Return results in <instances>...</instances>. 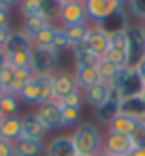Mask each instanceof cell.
Wrapping results in <instances>:
<instances>
[{"label":"cell","instance_id":"1","mask_svg":"<svg viewBox=\"0 0 145 156\" xmlns=\"http://www.w3.org/2000/svg\"><path fill=\"white\" fill-rule=\"evenodd\" d=\"M73 139V145L77 150L79 156H96L100 150H102V133L96 124H90V122H81L75 133L71 135Z\"/></svg>","mask_w":145,"mask_h":156},{"label":"cell","instance_id":"2","mask_svg":"<svg viewBox=\"0 0 145 156\" xmlns=\"http://www.w3.org/2000/svg\"><path fill=\"white\" fill-rule=\"evenodd\" d=\"M19 101L36 107H41L47 101H54V75H34L22 90Z\"/></svg>","mask_w":145,"mask_h":156},{"label":"cell","instance_id":"3","mask_svg":"<svg viewBox=\"0 0 145 156\" xmlns=\"http://www.w3.org/2000/svg\"><path fill=\"white\" fill-rule=\"evenodd\" d=\"M128 69H136L141 60H145V28L143 26H128Z\"/></svg>","mask_w":145,"mask_h":156},{"label":"cell","instance_id":"4","mask_svg":"<svg viewBox=\"0 0 145 156\" xmlns=\"http://www.w3.org/2000/svg\"><path fill=\"white\" fill-rule=\"evenodd\" d=\"M85 17L90 24H100L109 15H113L117 9H122L119 0H83Z\"/></svg>","mask_w":145,"mask_h":156},{"label":"cell","instance_id":"5","mask_svg":"<svg viewBox=\"0 0 145 156\" xmlns=\"http://www.w3.org/2000/svg\"><path fill=\"white\" fill-rule=\"evenodd\" d=\"M60 62V54L54 49H39L32 47V60H30V69L34 75H54L56 66Z\"/></svg>","mask_w":145,"mask_h":156},{"label":"cell","instance_id":"6","mask_svg":"<svg viewBox=\"0 0 145 156\" xmlns=\"http://www.w3.org/2000/svg\"><path fill=\"white\" fill-rule=\"evenodd\" d=\"M105 60L115 64V66H128V37H126V32L109 34V49L105 54Z\"/></svg>","mask_w":145,"mask_h":156},{"label":"cell","instance_id":"7","mask_svg":"<svg viewBox=\"0 0 145 156\" xmlns=\"http://www.w3.org/2000/svg\"><path fill=\"white\" fill-rule=\"evenodd\" d=\"M102 150L113 156H130V152L134 150V143H132V137H128V135L107 130V135L102 139Z\"/></svg>","mask_w":145,"mask_h":156},{"label":"cell","instance_id":"8","mask_svg":"<svg viewBox=\"0 0 145 156\" xmlns=\"http://www.w3.org/2000/svg\"><path fill=\"white\" fill-rule=\"evenodd\" d=\"M36 115L41 118V122L45 124L47 130H60L64 128V122H62V107L58 101H47L43 103L39 109H36Z\"/></svg>","mask_w":145,"mask_h":156},{"label":"cell","instance_id":"9","mask_svg":"<svg viewBox=\"0 0 145 156\" xmlns=\"http://www.w3.org/2000/svg\"><path fill=\"white\" fill-rule=\"evenodd\" d=\"M77 90H79V83L75 79V73H68V71L54 73V101H62L64 96H68Z\"/></svg>","mask_w":145,"mask_h":156},{"label":"cell","instance_id":"10","mask_svg":"<svg viewBox=\"0 0 145 156\" xmlns=\"http://www.w3.org/2000/svg\"><path fill=\"white\" fill-rule=\"evenodd\" d=\"M119 103H122V94H119V90H111L109 98L96 109V118H98V122L109 126V124L113 122V118L119 113Z\"/></svg>","mask_w":145,"mask_h":156},{"label":"cell","instance_id":"11","mask_svg":"<svg viewBox=\"0 0 145 156\" xmlns=\"http://www.w3.org/2000/svg\"><path fill=\"white\" fill-rule=\"evenodd\" d=\"M58 20L62 22V26L68 24H77V22H85V7H83V0H71V2H64L60 9Z\"/></svg>","mask_w":145,"mask_h":156},{"label":"cell","instance_id":"12","mask_svg":"<svg viewBox=\"0 0 145 156\" xmlns=\"http://www.w3.org/2000/svg\"><path fill=\"white\" fill-rule=\"evenodd\" d=\"M45 135H47V128H45V124L41 122V118L36 115V111H34V113L22 115V137L41 139V141H43Z\"/></svg>","mask_w":145,"mask_h":156},{"label":"cell","instance_id":"13","mask_svg":"<svg viewBox=\"0 0 145 156\" xmlns=\"http://www.w3.org/2000/svg\"><path fill=\"white\" fill-rule=\"evenodd\" d=\"M45 156H77V150L73 145L71 135H58L54 137L47 147H45Z\"/></svg>","mask_w":145,"mask_h":156},{"label":"cell","instance_id":"14","mask_svg":"<svg viewBox=\"0 0 145 156\" xmlns=\"http://www.w3.org/2000/svg\"><path fill=\"white\" fill-rule=\"evenodd\" d=\"M85 43H88V47H90L94 54H98L100 58H105V54H107V49H109V34H107L102 28H98L96 24H92V26H90V32H88V37H85Z\"/></svg>","mask_w":145,"mask_h":156},{"label":"cell","instance_id":"15","mask_svg":"<svg viewBox=\"0 0 145 156\" xmlns=\"http://www.w3.org/2000/svg\"><path fill=\"white\" fill-rule=\"evenodd\" d=\"M96 26L102 28L107 34H113V32H126L128 26H130V20H128V15H126L124 7H122V9H117L113 15H109L107 20H102V22L96 24Z\"/></svg>","mask_w":145,"mask_h":156},{"label":"cell","instance_id":"16","mask_svg":"<svg viewBox=\"0 0 145 156\" xmlns=\"http://www.w3.org/2000/svg\"><path fill=\"white\" fill-rule=\"evenodd\" d=\"M13 152H15V156H43L45 145H43L41 139L19 137L17 141H13Z\"/></svg>","mask_w":145,"mask_h":156},{"label":"cell","instance_id":"17","mask_svg":"<svg viewBox=\"0 0 145 156\" xmlns=\"http://www.w3.org/2000/svg\"><path fill=\"white\" fill-rule=\"evenodd\" d=\"M90 22L85 20V22H77V24H68V26H62L64 28V37H66V41H68V45L71 47H77V45H81V43H85V37H88V32H90Z\"/></svg>","mask_w":145,"mask_h":156},{"label":"cell","instance_id":"18","mask_svg":"<svg viewBox=\"0 0 145 156\" xmlns=\"http://www.w3.org/2000/svg\"><path fill=\"white\" fill-rule=\"evenodd\" d=\"M73 54H75V66H90V69H98L102 58L98 54H94L88 43H81L77 47H73Z\"/></svg>","mask_w":145,"mask_h":156},{"label":"cell","instance_id":"19","mask_svg":"<svg viewBox=\"0 0 145 156\" xmlns=\"http://www.w3.org/2000/svg\"><path fill=\"white\" fill-rule=\"evenodd\" d=\"M109 94H111V86H109V83H105V81H98L96 86H92V88L83 90V101H85V103H90L94 109H98V107L109 98Z\"/></svg>","mask_w":145,"mask_h":156},{"label":"cell","instance_id":"20","mask_svg":"<svg viewBox=\"0 0 145 156\" xmlns=\"http://www.w3.org/2000/svg\"><path fill=\"white\" fill-rule=\"evenodd\" d=\"M119 113L124 115H130L134 120H143L145 118V98L139 94V96H130V98H122L119 103Z\"/></svg>","mask_w":145,"mask_h":156},{"label":"cell","instance_id":"21","mask_svg":"<svg viewBox=\"0 0 145 156\" xmlns=\"http://www.w3.org/2000/svg\"><path fill=\"white\" fill-rule=\"evenodd\" d=\"M22 137V115H11L0 120V139L7 141H17Z\"/></svg>","mask_w":145,"mask_h":156},{"label":"cell","instance_id":"22","mask_svg":"<svg viewBox=\"0 0 145 156\" xmlns=\"http://www.w3.org/2000/svg\"><path fill=\"white\" fill-rule=\"evenodd\" d=\"M32 49V41L24 30H13L11 39L5 45V54H19V51H30Z\"/></svg>","mask_w":145,"mask_h":156},{"label":"cell","instance_id":"23","mask_svg":"<svg viewBox=\"0 0 145 156\" xmlns=\"http://www.w3.org/2000/svg\"><path fill=\"white\" fill-rule=\"evenodd\" d=\"M143 88H145V83H143V79L139 77V73H136L134 69H130V73H128V77H126V81H124V86L119 88V94H122V98H130V96H139V94H143Z\"/></svg>","mask_w":145,"mask_h":156},{"label":"cell","instance_id":"24","mask_svg":"<svg viewBox=\"0 0 145 156\" xmlns=\"http://www.w3.org/2000/svg\"><path fill=\"white\" fill-rule=\"evenodd\" d=\"M75 79L79 83V90H88L92 86H96L100 81L98 69H90V66H75Z\"/></svg>","mask_w":145,"mask_h":156},{"label":"cell","instance_id":"25","mask_svg":"<svg viewBox=\"0 0 145 156\" xmlns=\"http://www.w3.org/2000/svg\"><path fill=\"white\" fill-rule=\"evenodd\" d=\"M139 124H141L139 120H134V118H130V115H124V113H117V115L113 118V122L109 124V130L132 137V133L136 130V126H139Z\"/></svg>","mask_w":145,"mask_h":156},{"label":"cell","instance_id":"26","mask_svg":"<svg viewBox=\"0 0 145 156\" xmlns=\"http://www.w3.org/2000/svg\"><path fill=\"white\" fill-rule=\"evenodd\" d=\"M32 77H34L32 69H15V73H13V81H11V86L7 88V92H9V94L19 96V94H22V90L28 86V81H30Z\"/></svg>","mask_w":145,"mask_h":156},{"label":"cell","instance_id":"27","mask_svg":"<svg viewBox=\"0 0 145 156\" xmlns=\"http://www.w3.org/2000/svg\"><path fill=\"white\" fill-rule=\"evenodd\" d=\"M49 24H54L49 17H45V15H36V17L24 20V28H22V30H24V32L30 37V41H32V39H34V37H36L45 26H49Z\"/></svg>","mask_w":145,"mask_h":156},{"label":"cell","instance_id":"28","mask_svg":"<svg viewBox=\"0 0 145 156\" xmlns=\"http://www.w3.org/2000/svg\"><path fill=\"white\" fill-rule=\"evenodd\" d=\"M56 24H49V26H45L34 39H32V47H39V49H51V45H54V34H56Z\"/></svg>","mask_w":145,"mask_h":156},{"label":"cell","instance_id":"29","mask_svg":"<svg viewBox=\"0 0 145 156\" xmlns=\"http://www.w3.org/2000/svg\"><path fill=\"white\" fill-rule=\"evenodd\" d=\"M19 96H15V94H5L2 98H0V115L2 118H11V115H17V111H19Z\"/></svg>","mask_w":145,"mask_h":156},{"label":"cell","instance_id":"30","mask_svg":"<svg viewBox=\"0 0 145 156\" xmlns=\"http://www.w3.org/2000/svg\"><path fill=\"white\" fill-rule=\"evenodd\" d=\"M19 11H22L24 20L43 15V0H22V2H19ZM45 17H47V15H45Z\"/></svg>","mask_w":145,"mask_h":156},{"label":"cell","instance_id":"31","mask_svg":"<svg viewBox=\"0 0 145 156\" xmlns=\"http://www.w3.org/2000/svg\"><path fill=\"white\" fill-rule=\"evenodd\" d=\"M68 47H71V45H68V41H66V37H64V28L58 26V28H56V34H54V45H51V49L58 51V54H62V51L68 49Z\"/></svg>","mask_w":145,"mask_h":156},{"label":"cell","instance_id":"32","mask_svg":"<svg viewBox=\"0 0 145 156\" xmlns=\"http://www.w3.org/2000/svg\"><path fill=\"white\" fill-rule=\"evenodd\" d=\"M119 66H115V64H111V62H107L105 58H102V62H100V66H98V75H100V81H105V83H109L111 79H113V75H115V71H117Z\"/></svg>","mask_w":145,"mask_h":156},{"label":"cell","instance_id":"33","mask_svg":"<svg viewBox=\"0 0 145 156\" xmlns=\"http://www.w3.org/2000/svg\"><path fill=\"white\" fill-rule=\"evenodd\" d=\"M79 115H81V109H77V107H62V122H64V126L77 124L79 122Z\"/></svg>","mask_w":145,"mask_h":156},{"label":"cell","instance_id":"34","mask_svg":"<svg viewBox=\"0 0 145 156\" xmlns=\"http://www.w3.org/2000/svg\"><path fill=\"white\" fill-rule=\"evenodd\" d=\"M122 7H128V11L134 17L145 22V0H126V5H122Z\"/></svg>","mask_w":145,"mask_h":156},{"label":"cell","instance_id":"35","mask_svg":"<svg viewBox=\"0 0 145 156\" xmlns=\"http://www.w3.org/2000/svg\"><path fill=\"white\" fill-rule=\"evenodd\" d=\"M60 9H62L60 0H43V15H47L49 20L58 17L60 15Z\"/></svg>","mask_w":145,"mask_h":156},{"label":"cell","instance_id":"36","mask_svg":"<svg viewBox=\"0 0 145 156\" xmlns=\"http://www.w3.org/2000/svg\"><path fill=\"white\" fill-rule=\"evenodd\" d=\"M128 73H130V69H128V66H119V69L115 71V75H113V79L109 81V86H111V90H119V88L124 86V81H126V77H128Z\"/></svg>","mask_w":145,"mask_h":156},{"label":"cell","instance_id":"37","mask_svg":"<svg viewBox=\"0 0 145 156\" xmlns=\"http://www.w3.org/2000/svg\"><path fill=\"white\" fill-rule=\"evenodd\" d=\"M81 101H83V96H81V90H77V92H73V94H68V96H64L62 101H58L62 107H77V109H81Z\"/></svg>","mask_w":145,"mask_h":156},{"label":"cell","instance_id":"38","mask_svg":"<svg viewBox=\"0 0 145 156\" xmlns=\"http://www.w3.org/2000/svg\"><path fill=\"white\" fill-rule=\"evenodd\" d=\"M132 143H134V147H145V126L143 124H139L136 130L132 133Z\"/></svg>","mask_w":145,"mask_h":156},{"label":"cell","instance_id":"39","mask_svg":"<svg viewBox=\"0 0 145 156\" xmlns=\"http://www.w3.org/2000/svg\"><path fill=\"white\" fill-rule=\"evenodd\" d=\"M13 73H15V69H11L9 64L0 71V83H2L5 88H9L11 86V81H13Z\"/></svg>","mask_w":145,"mask_h":156},{"label":"cell","instance_id":"40","mask_svg":"<svg viewBox=\"0 0 145 156\" xmlns=\"http://www.w3.org/2000/svg\"><path fill=\"white\" fill-rule=\"evenodd\" d=\"M11 34H13L11 26H0V49H5V45L11 39Z\"/></svg>","mask_w":145,"mask_h":156},{"label":"cell","instance_id":"41","mask_svg":"<svg viewBox=\"0 0 145 156\" xmlns=\"http://www.w3.org/2000/svg\"><path fill=\"white\" fill-rule=\"evenodd\" d=\"M0 156H15L13 152V143L7 139H0Z\"/></svg>","mask_w":145,"mask_h":156},{"label":"cell","instance_id":"42","mask_svg":"<svg viewBox=\"0 0 145 156\" xmlns=\"http://www.w3.org/2000/svg\"><path fill=\"white\" fill-rule=\"evenodd\" d=\"M0 26H9V7L0 2Z\"/></svg>","mask_w":145,"mask_h":156},{"label":"cell","instance_id":"43","mask_svg":"<svg viewBox=\"0 0 145 156\" xmlns=\"http://www.w3.org/2000/svg\"><path fill=\"white\" fill-rule=\"evenodd\" d=\"M5 66H7V54H5V49H0V71Z\"/></svg>","mask_w":145,"mask_h":156},{"label":"cell","instance_id":"44","mask_svg":"<svg viewBox=\"0 0 145 156\" xmlns=\"http://www.w3.org/2000/svg\"><path fill=\"white\" fill-rule=\"evenodd\" d=\"M0 2H2L5 7H9V9H11V7H15V5H19V2H22V0H0Z\"/></svg>","mask_w":145,"mask_h":156},{"label":"cell","instance_id":"45","mask_svg":"<svg viewBox=\"0 0 145 156\" xmlns=\"http://www.w3.org/2000/svg\"><path fill=\"white\" fill-rule=\"evenodd\" d=\"M130 156H145V147H134L130 152Z\"/></svg>","mask_w":145,"mask_h":156},{"label":"cell","instance_id":"46","mask_svg":"<svg viewBox=\"0 0 145 156\" xmlns=\"http://www.w3.org/2000/svg\"><path fill=\"white\" fill-rule=\"evenodd\" d=\"M5 94H7V88H5V86H2V83H0V98H2V96H5Z\"/></svg>","mask_w":145,"mask_h":156},{"label":"cell","instance_id":"47","mask_svg":"<svg viewBox=\"0 0 145 156\" xmlns=\"http://www.w3.org/2000/svg\"><path fill=\"white\" fill-rule=\"evenodd\" d=\"M96 156H113V154H109V152H105V150H100V152H98Z\"/></svg>","mask_w":145,"mask_h":156},{"label":"cell","instance_id":"48","mask_svg":"<svg viewBox=\"0 0 145 156\" xmlns=\"http://www.w3.org/2000/svg\"><path fill=\"white\" fill-rule=\"evenodd\" d=\"M141 124H143V126H145V118H143V120H141Z\"/></svg>","mask_w":145,"mask_h":156},{"label":"cell","instance_id":"49","mask_svg":"<svg viewBox=\"0 0 145 156\" xmlns=\"http://www.w3.org/2000/svg\"><path fill=\"white\" fill-rule=\"evenodd\" d=\"M119 2H122V5H126V0H119Z\"/></svg>","mask_w":145,"mask_h":156},{"label":"cell","instance_id":"50","mask_svg":"<svg viewBox=\"0 0 145 156\" xmlns=\"http://www.w3.org/2000/svg\"><path fill=\"white\" fill-rule=\"evenodd\" d=\"M143 28H145V22H143Z\"/></svg>","mask_w":145,"mask_h":156},{"label":"cell","instance_id":"51","mask_svg":"<svg viewBox=\"0 0 145 156\" xmlns=\"http://www.w3.org/2000/svg\"><path fill=\"white\" fill-rule=\"evenodd\" d=\"M77 156H79V154H77Z\"/></svg>","mask_w":145,"mask_h":156}]
</instances>
